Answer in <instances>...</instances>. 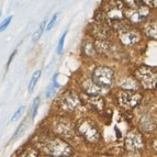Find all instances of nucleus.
<instances>
[{"label":"nucleus","mask_w":157,"mask_h":157,"mask_svg":"<svg viewBox=\"0 0 157 157\" xmlns=\"http://www.w3.org/2000/svg\"><path fill=\"white\" fill-rule=\"evenodd\" d=\"M33 144L39 148L43 156L69 157L75 154V148L69 142L53 133L41 135L36 143Z\"/></svg>","instance_id":"obj_1"},{"label":"nucleus","mask_w":157,"mask_h":157,"mask_svg":"<svg viewBox=\"0 0 157 157\" xmlns=\"http://www.w3.org/2000/svg\"><path fill=\"white\" fill-rule=\"evenodd\" d=\"M76 133L79 141L89 146H97L102 142V132L99 124L90 117H79L75 121Z\"/></svg>","instance_id":"obj_2"},{"label":"nucleus","mask_w":157,"mask_h":157,"mask_svg":"<svg viewBox=\"0 0 157 157\" xmlns=\"http://www.w3.org/2000/svg\"><path fill=\"white\" fill-rule=\"evenodd\" d=\"M111 26L114 30L115 39L122 47L132 48L140 45L144 40L141 30L137 26L128 23L125 20L112 24Z\"/></svg>","instance_id":"obj_3"},{"label":"nucleus","mask_w":157,"mask_h":157,"mask_svg":"<svg viewBox=\"0 0 157 157\" xmlns=\"http://www.w3.org/2000/svg\"><path fill=\"white\" fill-rule=\"evenodd\" d=\"M56 108L59 114L69 115L76 114L85 109L82 94L74 89H67L59 94L56 100Z\"/></svg>","instance_id":"obj_4"},{"label":"nucleus","mask_w":157,"mask_h":157,"mask_svg":"<svg viewBox=\"0 0 157 157\" xmlns=\"http://www.w3.org/2000/svg\"><path fill=\"white\" fill-rule=\"evenodd\" d=\"M50 130L51 133L66 140L69 143H76L79 140L76 133L75 121L69 115H54L51 120Z\"/></svg>","instance_id":"obj_5"},{"label":"nucleus","mask_w":157,"mask_h":157,"mask_svg":"<svg viewBox=\"0 0 157 157\" xmlns=\"http://www.w3.org/2000/svg\"><path fill=\"white\" fill-rule=\"evenodd\" d=\"M115 101L123 110L132 112L140 108L144 101V94L142 90H122L115 91Z\"/></svg>","instance_id":"obj_6"},{"label":"nucleus","mask_w":157,"mask_h":157,"mask_svg":"<svg viewBox=\"0 0 157 157\" xmlns=\"http://www.w3.org/2000/svg\"><path fill=\"white\" fill-rule=\"evenodd\" d=\"M124 151L128 155H141L146 151L147 141L145 134H143L137 128H132L126 132L124 136Z\"/></svg>","instance_id":"obj_7"},{"label":"nucleus","mask_w":157,"mask_h":157,"mask_svg":"<svg viewBox=\"0 0 157 157\" xmlns=\"http://www.w3.org/2000/svg\"><path fill=\"white\" fill-rule=\"evenodd\" d=\"M133 76L139 81L142 90L155 92L157 85V71L154 66L141 65L133 71Z\"/></svg>","instance_id":"obj_8"},{"label":"nucleus","mask_w":157,"mask_h":157,"mask_svg":"<svg viewBox=\"0 0 157 157\" xmlns=\"http://www.w3.org/2000/svg\"><path fill=\"white\" fill-rule=\"evenodd\" d=\"M94 82L105 90H110L115 85L117 74L112 67L108 65H97L90 73Z\"/></svg>","instance_id":"obj_9"},{"label":"nucleus","mask_w":157,"mask_h":157,"mask_svg":"<svg viewBox=\"0 0 157 157\" xmlns=\"http://www.w3.org/2000/svg\"><path fill=\"white\" fill-rule=\"evenodd\" d=\"M102 10L110 25L125 20V7L121 0H108Z\"/></svg>","instance_id":"obj_10"},{"label":"nucleus","mask_w":157,"mask_h":157,"mask_svg":"<svg viewBox=\"0 0 157 157\" xmlns=\"http://www.w3.org/2000/svg\"><path fill=\"white\" fill-rule=\"evenodd\" d=\"M94 44L99 57L101 56L105 58H117L121 50V45L117 41H114V39L94 40Z\"/></svg>","instance_id":"obj_11"},{"label":"nucleus","mask_w":157,"mask_h":157,"mask_svg":"<svg viewBox=\"0 0 157 157\" xmlns=\"http://www.w3.org/2000/svg\"><path fill=\"white\" fill-rule=\"evenodd\" d=\"M151 17H152V9L145 5H142L141 7L135 9H125V21L132 25H141Z\"/></svg>","instance_id":"obj_12"},{"label":"nucleus","mask_w":157,"mask_h":157,"mask_svg":"<svg viewBox=\"0 0 157 157\" xmlns=\"http://www.w3.org/2000/svg\"><path fill=\"white\" fill-rule=\"evenodd\" d=\"M85 108L98 115H103L107 111V103L102 94H94V96H82Z\"/></svg>","instance_id":"obj_13"},{"label":"nucleus","mask_w":157,"mask_h":157,"mask_svg":"<svg viewBox=\"0 0 157 157\" xmlns=\"http://www.w3.org/2000/svg\"><path fill=\"white\" fill-rule=\"evenodd\" d=\"M89 35L94 40H110L115 37L114 30L110 24H101L96 22L90 25Z\"/></svg>","instance_id":"obj_14"},{"label":"nucleus","mask_w":157,"mask_h":157,"mask_svg":"<svg viewBox=\"0 0 157 157\" xmlns=\"http://www.w3.org/2000/svg\"><path fill=\"white\" fill-rule=\"evenodd\" d=\"M79 89L85 96H94V94H107V90L102 89L99 86L94 84L90 75H84L81 76L78 81Z\"/></svg>","instance_id":"obj_15"},{"label":"nucleus","mask_w":157,"mask_h":157,"mask_svg":"<svg viewBox=\"0 0 157 157\" xmlns=\"http://www.w3.org/2000/svg\"><path fill=\"white\" fill-rule=\"evenodd\" d=\"M137 128L145 135H152L156 130V120L151 112H143L137 119Z\"/></svg>","instance_id":"obj_16"},{"label":"nucleus","mask_w":157,"mask_h":157,"mask_svg":"<svg viewBox=\"0 0 157 157\" xmlns=\"http://www.w3.org/2000/svg\"><path fill=\"white\" fill-rule=\"evenodd\" d=\"M139 29L141 30L143 36L148 40H156L157 39V22L156 19H152V17L147 19L146 21L143 22L141 25H139Z\"/></svg>","instance_id":"obj_17"},{"label":"nucleus","mask_w":157,"mask_h":157,"mask_svg":"<svg viewBox=\"0 0 157 157\" xmlns=\"http://www.w3.org/2000/svg\"><path fill=\"white\" fill-rule=\"evenodd\" d=\"M81 54L84 57L88 58L90 60L99 57L97 51L94 48V40H91L90 37H87V39L84 40V42L81 44Z\"/></svg>","instance_id":"obj_18"},{"label":"nucleus","mask_w":157,"mask_h":157,"mask_svg":"<svg viewBox=\"0 0 157 157\" xmlns=\"http://www.w3.org/2000/svg\"><path fill=\"white\" fill-rule=\"evenodd\" d=\"M118 88L122 90H142L139 81L136 80V78L133 75L126 76L123 80H121Z\"/></svg>","instance_id":"obj_19"},{"label":"nucleus","mask_w":157,"mask_h":157,"mask_svg":"<svg viewBox=\"0 0 157 157\" xmlns=\"http://www.w3.org/2000/svg\"><path fill=\"white\" fill-rule=\"evenodd\" d=\"M58 76H59V74L56 73L55 75L53 76L50 85H48V87H47L46 91H45V97H46L47 99H51V98L55 97V94H57V91L59 90L60 84L58 82V80H57Z\"/></svg>","instance_id":"obj_20"},{"label":"nucleus","mask_w":157,"mask_h":157,"mask_svg":"<svg viewBox=\"0 0 157 157\" xmlns=\"http://www.w3.org/2000/svg\"><path fill=\"white\" fill-rule=\"evenodd\" d=\"M21 153H19L20 156H31V157H35V156H41V153H40L39 148H37L33 143L31 144H28L26 146H24L23 148L20 151Z\"/></svg>","instance_id":"obj_21"},{"label":"nucleus","mask_w":157,"mask_h":157,"mask_svg":"<svg viewBox=\"0 0 157 157\" xmlns=\"http://www.w3.org/2000/svg\"><path fill=\"white\" fill-rule=\"evenodd\" d=\"M41 75H42V71H40V69H37V71H35L33 73V75H32L31 79L29 81V85H28V91H29V94H32L34 91L40 78H41Z\"/></svg>","instance_id":"obj_22"},{"label":"nucleus","mask_w":157,"mask_h":157,"mask_svg":"<svg viewBox=\"0 0 157 157\" xmlns=\"http://www.w3.org/2000/svg\"><path fill=\"white\" fill-rule=\"evenodd\" d=\"M47 20H48V19H47V17H46V18H45L44 20L41 22V24H40V26H39V29L34 32L33 36H32V42H33V43H36L37 41L41 39V36L43 35V33H44V31H45V26H46Z\"/></svg>","instance_id":"obj_23"},{"label":"nucleus","mask_w":157,"mask_h":157,"mask_svg":"<svg viewBox=\"0 0 157 157\" xmlns=\"http://www.w3.org/2000/svg\"><path fill=\"white\" fill-rule=\"evenodd\" d=\"M40 102H41V98L40 96L34 98L33 102H32L31 105V120L34 121L35 118H36L37 112H39V107H40Z\"/></svg>","instance_id":"obj_24"},{"label":"nucleus","mask_w":157,"mask_h":157,"mask_svg":"<svg viewBox=\"0 0 157 157\" xmlns=\"http://www.w3.org/2000/svg\"><path fill=\"white\" fill-rule=\"evenodd\" d=\"M125 9H135L143 5L142 0H121Z\"/></svg>","instance_id":"obj_25"},{"label":"nucleus","mask_w":157,"mask_h":157,"mask_svg":"<svg viewBox=\"0 0 157 157\" xmlns=\"http://www.w3.org/2000/svg\"><path fill=\"white\" fill-rule=\"evenodd\" d=\"M67 33H68V31L66 30V31L62 34V36L59 37V40H58L57 47H56V53H57V55H62V54L64 53V45H65V40H66V36H67Z\"/></svg>","instance_id":"obj_26"},{"label":"nucleus","mask_w":157,"mask_h":157,"mask_svg":"<svg viewBox=\"0 0 157 157\" xmlns=\"http://www.w3.org/2000/svg\"><path fill=\"white\" fill-rule=\"evenodd\" d=\"M25 128H26V120L22 121L21 124L17 128V130L14 131V133H13V136L11 137V141H16L17 139H19L20 136L23 134V132L25 131Z\"/></svg>","instance_id":"obj_27"},{"label":"nucleus","mask_w":157,"mask_h":157,"mask_svg":"<svg viewBox=\"0 0 157 157\" xmlns=\"http://www.w3.org/2000/svg\"><path fill=\"white\" fill-rule=\"evenodd\" d=\"M58 16H59V13H55V14H53L52 18H51L50 20H47L46 26H45V30H46V31H51V30L55 26L56 22H57Z\"/></svg>","instance_id":"obj_28"},{"label":"nucleus","mask_w":157,"mask_h":157,"mask_svg":"<svg viewBox=\"0 0 157 157\" xmlns=\"http://www.w3.org/2000/svg\"><path fill=\"white\" fill-rule=\"evenodd\" d=\"M24 111H25V105H21V107L19 108L18 110L14 112V114L12 115V118H11V122H17L18 120H20V118L23 115Z\"/></svg>","instance_id":"obj_29"},{"label":"nucleus","mask_w":157,"mask_h":157,"mask_svg":"<svg viewBox=\"0 0 157 157\" xmlns=\"http://www.w3.org/2000/svg\"><path fill=\"white\" fill-rule=\"evenodd\" d=\"M12 19H13L12 16H9V17H7L5 20L1 21V23H0V32H3L5 30H7V28L10 25L11 21H12Z\"/></svg>","instance_id":"obj_30"},{"label":"nucleus","mask_w":157,"mask_h":157,"mask_svg":"<svg viewBox=\"0 0 157 157\" xmlns=\"http://www.w3.org/2000/svg\"><path fill=\"white\" fill-rule=\"evenodd\" d=\"M143 5L147 6L148 8H151L152 10H155L157 7V0H142Z\"/></svg>","instance_id":"obj_31"},{"label":"nucleus","mask_w":157,"mask_h":157,"mask_svg":"<svg viewBox=\"0 0 157 157\" xmlns=\"http://www.w3.org/2000/svg\"><path fill=\"white\" fill-rule=\"evenodd\" d=\"M17 53H18V50H14L12 53H11V55L9 56V58H8V62H7V65H6V69L8 71V68L10 67V65H11V63H12V60L14 59V57H16V55H17Z\"/></svg>","instance_id":"obj_32"},{"label":"nucleus","mask_w":157,"mask_h":157,"mask_svg":"<svg viewBox=\"0 0 157 157\" xmlns=\"http://www.w3.org/2000/svg\"><path fill=\"white\" fill-rule=\"evenodd\" d=\"M114 130H115V136H117V139L118 140H121L122 137H123V134H122V132H121V130L119 128V126L118 125H115L114 126Z\"/></svg>","instance_id":"obj_33"},{"label":"nucleus","mask_w":157,"mask_h":157,"mask_svg":"<svg viewBox=\"0 0 157 157\" xmlns=\"http://www.w3.org/2000/svg\"><path fill=\"white\" fill-rule=\"evenodd\" d=\"M153 151L154 152H156L157 148H156V137L154 136V139H153Z\"/></svg>","instance_id":"obj_34"},{"label":"nucleus","mask_w":157,"mask_h":157,"mask_svg":"<svg viewBox=\"0 0 157 157\" xmlns=\"http://www.w3.org/2000/svg\"><path fill=\"white\" fill-rule=\"evenodd\" d=\"M1 13H2V12H1V10H0V16H1Z\"/></svg>","instance_id":"obj_35"}]
</instances>
